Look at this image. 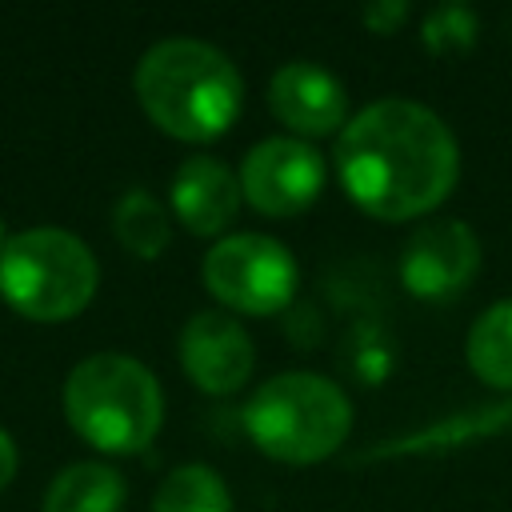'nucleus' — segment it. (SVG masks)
Segmentation results:
<instances>
[{"label":"nucleus","instance_id":"9d476101","mask_svg":"<svg viewBox=\"0 0 512 512\" xmlns=\"http://www.w3.org/2000/svg\"><path fill=\"white\" fill-rule=\"evenodd\" d=\"M268 108L272 116L296 132V140L332 136L348 124V92L344 84L312 64V60H288L268 80Z\"/></svg>","mask_w":512,"mask_h":512},{"label":"nucleus","instance_id":"dca6fc26","mask_svg":"<svg viewBox=\"0 0 512 512\" xmlns=\"http://www.w3.org/2000/svg\"><path fill=\"white\" fill-rule=\"evenodd\" d=\"M152 512H232V492L216 468L180 464L160 480Z\"/></svg>","mask_w":512,"mask_h":512},{"label":"nucleus","instance_id":"f257e3e1","mask_svg":"<svg viewBox=\"0 0 512 512\" xmlns=\"http://www.w3.org/2000/svg\"><path fill=\"white\" fill-rule=\"evenodd\" d=\"M332 160L348 200L392 224L440 208L460 176L452 128L408 96L364 104L336 132Z\"/></svg>","mask_w":512,"mask_h":512},{"label":"nucleus","instance_id":"4468645a","mask_svg":"<svg viewBox=\"0 0 512 512\" xmlns=\"http://www.w3.org/2000/svg\"><path fill=\"white\" fill-rule=\"evenodd\" d=\"M464 356L484 384L512 388V300H496L472 320Z\"/></svg>","mask_w":512,"mask_h":512},{"label":"nucleus","instance_id":"9b49d317","mask_svg":"<svg viewBox=\"0 0 512 512\" xmlns=\"http://www.w3.org/2000/svg\"><path fill=\"white\" fill-rule=\"evenodd\" d=\"M172 216L192 236H224V228L236 220L244 196L236 172L216 156H188L168 188Z\"/></svg>","mask_w":512,"mask_h":512},{"label":"nucleus","instance_id":"a211bd4d","mask_svg":"<svg viewBox=\"0 0 512 512\" xmlns=\"http://www.w3.org/2000/svg\"><path fill=\"white\" fill-rule=\"evenodd\" d=\"M360 16H364L368 32L388 36V32H396V28L408 20V4H404V0H372V4H368Z\"/></svg>","mask_w":512,"mask_h":512},{"label":"nucleus","instance_id":"ddd939ff","mask_svg":"<svg viewBox=\"0 0 512 512\" xmlns=\"http://www.w3.org/2000/svg\"><path fill=\"white\" fill-rule=\"evenodd\" d=\"M512 428V400L508 404H488V408H472L448 420H436L428 428H420L416 436L392 440V444H376V452L368 456H404V452H440V448H456V444H472L496 432Z\"/></svg>","mask_w":512,"mask_h":512},{"label":"nucleus","instance_id":"423d86ee","mask_svg":"<svg viewBox=\"0 0 512 512\" xmlns=\"http://www.w3.org/2000/svg\"><path fill=\"white\" fill-rule=\"evenodd\" d=\"M208 296L220 312L236 316H272L296 296V260L292 252L264 232H224L200 264Z\"/></svg>","mask_w":512,"mask_h":512},{"label":"nucleus","instance_id":"0eeeda50","mask_svg":"<svg viewBox=\"0 0 512 512\" xmlns=\"http://www.w3.org/2000/svg\"><path fill=\"white\" fill-rule=\"evenodd\" d=\"M240 196L260 216H296L324 188V156L296 136H268L240 160Z\"/></svg>","mask_w":512,"mask_h":512},{"label":"nucleus","instance_id":"f3484780","mask_svg":"<svg viewBox=\"0 0 512 512\" xmlns=\"http://www.w3.org/2000/svg\"><path fill=\"white\" fill-rule=\"evenodd\" d=\"M420 40L428 52L436 56H452L472 48L476 40V12L464 4H436L424 20H420Z\"/></svg>","mask_w":512,"mask_h":512},{"label":"nucleus","instance_id":"f8f14e48","mask_svg":"<svg viewBox=\"0 0 512 512\" xmlns=\"http://www.w3.org/2000/svg\"><path fill=\"white\" fill-rule=\"evenodd\" d=\"M124 476L104 460H76L60 468L40 500V512H120L124 508Z\"/></svg>","mask_w":512,"mask_h":512},{"label":"nucleus","instance_id":"aec40b11","mask_svg":"<svg viewBox=\"0 0 512 512\" xmlns=\"http://www.w3.org/2000/svg\"><path fill=\"white\" fill-rule=\"evenodd\" d=\"M8 240H12V232H8V224H4V220H0V252H4V248H8Z\"/></svg>","mask_w":512,"mask_h":512},{"label":"nucleus","instance_id":"39448f33","mask_svg":"<svg viewBox=\"0 0 512 512\" xmlns=\"http://www.w3.org/2000/svg\"><path fill=\"white\" fill-rule=\"evenodd\" d=\"M100 288V264L92 248L52 224L12 232L0 252V296L12 312L36 324H60L80 316Z\"/></svg>","mask_w":512,"mask_h":512},{"label":"nucleus","instance_id":"7ed1b4c3","mask_svg":"<svg viewBox=\"0 0 512 512\" xmlns=\"http://www.w3.org/2000/svg\"><path fill=\"white\" fill-rule=\"evenodd\" d=\"M72 432L108 456L148 448L164 424V392L148 364L124 352H92L64 380Z\"/></svg>","mask_w":512,"mask_h":512},{"label":"nucleus","instance_id":"f03ea898","mask_svg":"<svg viewBox=\"0 0 512 512\" xmlns=\"http://www.w3.org/2000/svg\"><path fill=\"white\" fill-rule=\"evenodd\" d=\"M132 92L144 116L172 140L208 144L224 136L244 104L236 64L208 40L168 36L156 40L132 72Z\"/></svg>","mask_w":512,"mask_h":512},{"label":"nucleus","instance_id":"6e6552de","mask_svg":"<svg viewBox=\"0 0 512 512\" xmlns=\"http://www.w3.org/2000/svg\"><path fill=\"white\" fill-rule=\"evenodd\" d=\"M176 352H180L184 376L208 396L240 392L256 368V344L248 328L232 312H220V308L188 316L180 328Z\"/></svg>","mask_w":512,"mask_h":512},{"label":"nucleus","instance_id":"2eb2a0df","mask_svg":"<svg viewBox=\"0 0 512 512\" xmlns=\"http://www.w3.org/2000/svg\"><path fill=\"white\" fill-rule=\"evenodd\" d=\"M112 232L136 260H156L172 240V216L152 192L128 188L112 208Z\"/></svg>","mask_w":512,"mask_h":512},{"label":"nucleus","instance_id":"6ab92c4d","mask_svg":"<svg viewBox=\"0 0 512 512\" xmlns=\"http://www.w3.org/2000/svg\"><path fill=\"white\" fill-rule=\"evenodd\" d=\"M16 468H20V452H16V440L0 428V492L16 480Z\"/></svg>","mask_w":512,"mask_h":512},{"label":"nucleus","instance_id":"20e7f679","mask_svg":"<svg viewBox=\"0 0 512 512\" xmlns=\"http://www.w3.org/2000/svg\"><path fill=\"white\" fill-rule=\"evenodd\" d=\"M248 440L280 464H320L352 432L348 392L320 372H280L244 404Z\"/></svg>","mask_w":512,"mask_h":512},{"label":"nucleus","instance_id":"1a4fd4ad","mask_svg":"<svg viewBox=\"0 0 512 512\" xmlns=\"http://www.w3.org/2000/svg\"><path fill=\"white\" fill-rule=\"evenodd\" d=\"M480 272V240L464 220L420 224L400 256V280L420 300H448L464 292Z\"/></svg>","mask_w":512,"mask_h":512}]
</instances>
